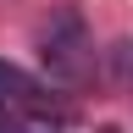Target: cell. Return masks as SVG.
Returning <instances> with one entry per match:
<instances>
[{
  "instance_id": "cell-1",
  "label": "cell",
  "mask_w": 133,
  "mask_h": 133,
  "mask_svg": "<svg viewBox=\"0 0 133 133\" xmlns=\"http://www.w3.org/2000/svg\"><path fill=\"white\" fill-rule=\"evenodd\" d=\"M39 61H44V78L61 89H78L94 72V39H89V22L78 6H61L39 28Z\"/></svg>"
},
{
  "instance_id": "cell-2",
  "label": "cell",
  "mask_w": 133,
  "mask_h": 133,
  "mask_svg": "<svg viewBox=\"0 0 133 133\" xmlns=\"http://www.w3.org/2000/svg\"><path fill=\"white\" fill-rule=\"evenodd\" d=\"M105 72H111L116 83H133V39H116V44L105 50Z\"/></svg>"
}]
</instances>
